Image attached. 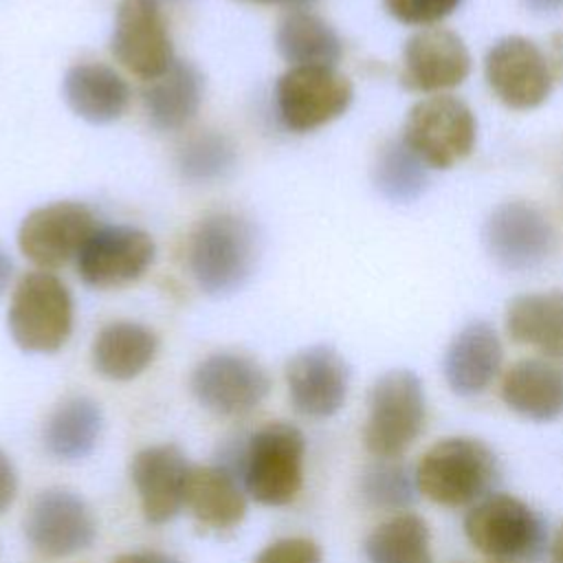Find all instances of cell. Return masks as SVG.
<instances>
[{
  "instance_id": "ab89813d",
  "label": "cell",
  "mask_w": 563,
  "mask_h": 563,
  "mask_svg": "<svg viewBox=\"0 0 563 563\" xmlns=\"http://www.w3.org/2000/svg\"><path fill=\"white\" fill-rule=\"evenodd\" d=\"M286 7L290 9H308L310 4H314L317 0H282Z\"/></svg>"
},
{
  "instance_id": "5bb4252c",
  "label": "cell",
  "mask_w": 563,
  "mask_h": 563,
  "mask_svg": "<svg viewBox=\"0 0 563 563\" xmlns=\"http://www.w3.org/2000/svg\"><path fill=\"white\" fill-rule=\"evenodd\" d=\"M482 240L497 266L519 273L539 266L550 255L554 229L534 205L510 200L490 211L482 229Z\"/></svg>"
},
{
  "instance_id": "44dd1931",
  "label": "cell",
  "mask_w": 563,
  "mask_h": 563,
  "mask_svg": "<svg viewBox=\"0 0 563 563\" xmlns=\"http://www.w3.org/2000/svg\"><path fill=\"white\" fill-rule=\"evenodd\" d=\"M141 97L152 128L161 132L183 130L202 106L205 77L191 62L174 59L163 75L145 81Z\"/></svg>"
},
{
  "instance_id": "f1b7e54d",
  "label": "cell",
  "mask_w": 563,
  "mask_h": 563,
  "mask_svg": "<svg viewBox=\"0 0 563 563\" xmlns=\"http://www.w3.org/2000/svg\"><path fill=\"white\" fill-rule=\"evenodd\" d=\"M427 165L407 147L402 139L387 141L374 163L372 176L376 189L391 202H411L429 185Z\"/></svg>"
},
{
  "instance_id": "5b68a950",
  "label": "cell",
  "mask_w": 563,
  "mask_h": 563,
  "mask_svg": "<svg viewBox=\"0 0 563 563\" xmlns=\"http://www.w3.org/2000/svg\"><path fill=\"white\" fill-rule=\"evenodd\" d=\"M303 433L290 422H268L244 444L240 479L264 506L290 504L303 484Z\"/></svg>"
},
{
  "instance_id": "2e32d148",
  "label": "cell",
  "mask_w": 563,
  "mask_h": 563,
  "mask_svg": "<svg viewBox=\"0 0 563 563\" xmlns=\"http://www.w3.org/2000/svg\"><path fill=\"white\" fill-rule=\"evenodd\" d=\"M471 53L464 40L442 26H427L413 33L402 48L400 84L413 92L451 90L466 81Z\"/></svg>"
},
{
  "instance_id": "52a82bcc",
  "label": "cell",
  "mask_w": 563,
  "mask_h": 563,
  "mask_svg": "<svg viewBox=\"0 0 563 563\" xmlns=\"http://www.w3.org/2000/svg\"><path fill=\"white\" fill-rule=\"evenodd\" d=\"M477 139L473 110L453 95L420 99L407 112L402 141L431 169H449L466 158Z\"/></svg>"
},
{
  "instance_id": "b9f144b4",
  "label": "cell",
  "mask_w": 563,
  "mask_h": 563,
  "mask_svg": "<svg viewBox=\"0 0 563 563\" xmlns=\"http://www.w3.org/2000/svg\"><path fill=\"white\" fill-rule=\"evenodd\" d=\"M167 2H178V0H167Z\"/></svg>"
},
{
  "instance_id": "8d00e7d4",
  "label": "cell",
  "mask_w": 563,
  "mask_h": 563,
  "mask_svg": "<svg viewBox=\"0 0 563 563\" xmlns=\"http://www.w3.org/2000/svg\"><path fill=\"white\" fill-rule=\"evenodd\" d=\"M11 275H13V262H11L9 253L0 246V297L7 290V286L11 282Z\"/></svg>"
},
{
  "instance_id": "e575fe53",
  "label": "cell",
  "mask_w": 563,
  "mask_h": 563,
  "mask_svg": "<svg viewBox=\"0 0 563 563\" xmlns=\"http://www.w3.org/2000/svg\"><path fill=\"white\" fill-rule=\"evenodd\" d=\"M545 59H548V66H550V73H552V79H563V31L561 33H554L550 37V48L545 53Z\"/></svg>"
},
{
  "instance_id": "74e56055",
  "label": "cell",
  "mask_w": 563,
  "mask_h": 563,
  "mask_svg": "<svg viewBox=\"0 0 563 563\" xmlns=\"http://www.w3.org/2000/svg\"><path fill=\"white\" fill-rule=\"evenodd\" d=\"M523 4L534 13H554L563 9V0H523Z\"/></svg>"
},
{
  "instance_id": "8fae6325",
  "label": "cell",
  "mask_w": 563,
  "mask_h": 563,
  "mask_svg": "<svg viewBox=\"0 0 563 563\" xmlns=\"http://www.w3.org/2000/svg\"><path fill=\"white\" fill-rule=\"evenodd\" d=\"M194 398L211 413L240 418L251 413L271 391L266 369L251 356L216 352L202 358L189 380Z\"/></svg>"
},
{
  "instance_id": "d4e9b609",
  "label": "cell",
  "mask_w": 563,
  "mask_h": 563,
  "mask_svg": "<svg viewBox=\"0 0 563 563\" xmlns=\"http://www.w3.org/2000/svg\"><path fill=\"white\" fill-rule=\"evenodd\" d=\"M275 48L290 68H336L343 42L334 26L308 9H290L275 29Z\"/></svg>"
},
{
  "instance_id": "9a60e30c",
  "label": "cell",
  "mask_w": 563,
  "mask_h": 563,
  "mask_svg": "<svg viewBox=\"0 0 563 563\" xmlns=\"http://www.w3.org/2000/svg\"><path fill=\"white\" fill-rule=\"evenodd\" d=\"M24 534L46 556H70L97 537L90 506L68 488H46L35 495L24 517Z\"/></svg>"
},
{
  "instance_id": "6da1fadb",
  "label": "cell",
  "mask_w": 563,
  "mask_h": 563,
  "mask_svg": "<svg viewBox=\"0 0 563 563\" xmlns=\"http://www.w3.org/2000/svg\"><path fill=\"white\" fill-rule=\"evenodd\" d=\"M260 235L235 213H211L198 220L187 242V266L205 295L224 297L240 290L255 273Z\"/></svg>"
},
{
  "instance_id": "30bf717a",
  "label": "cell",
  "mask_w": 563,
  "mask_h": 563,
  "mask_svg": "<svg viewBox=\"0 0 563 563\" xmlns=\"http://www.w3.org/2000/svg\"><path fill=\"white\" fill-rule=\"evenodd\" d=\"M154 257L156 244L147 231L130 224H103L86 240L75 266L86 286L108 290L141 279Z\"/></svg>"
},
{
  "instance_id": "4316f807",
  "label": "cell",
  "mask_w": 563,
  "mask_h": 563,
  "mask_svg": "<svg viewBox=\"0 0 563 563\" xmlns=\"http://www.w3.org/2000/svg\"><path fill=\"white\" fill-rule=\"evenodd\" d=\"M101 407L88 396H70L48 416L44 444L53 457L75 462L92 453L101 435Z\"/></svg>"
},
{
  "instance_id": "7402d4cb",
  "label": "cell",
  "mask_w": 563,
  "mask_h": 563,
  "mask_svg": "<svg viewBox=\"0 0 563 563\" xmlns=\"http://www.w3.org/2000/svg\"><path fill=\"white\" fill-rule=\"evenodd\" d=\"M501 398L528 420H554L563 416V367L548 358H521L504 374Z\"/></svg>"
},
{
  "instance_id": "cb8c5ba5",
  "label": "cell",
  "mask_w": 563,
  "mask_h": 563,
  "mask_svg": "<svg viewBox=\"0 0 563 563\" xmlns=\"http://www.w3.org/2000/svg\"><path fill=\"white\" fill-rule=\"evenodd\" d=\"M158 352V336L136 321L103 325L90 350L92 367L110 380H132L143 374Z\"/></svg>"
},
{
  "instance_id": "836d02e7",
  "label": "cell",
  "mask_w": 563,
  "mask_h": 563,
  "mask_svg": "<svg viewBox=\"0 0 563 563\" xmlns=\"http://www.w3.org/2000/svg\"><path fill=\"white\" fill-rule=\"evenodd\" d=\"M18 493V473L9 455L0 449V512H4Z\"/></svg>"
},
{
  "instance_id": "d590c367",
  "label": "cell",
  "mask_w": 563,
  "mask_h": 563,
  "mask_svg": "<svg viewBox=\"0 0 563 563\" xmlns=\"http://www.w3.org/2000/svg\"><path fill=\"white\" fill-rule=\"evenodd\" d=\"M112 563H178L169 554L156 552V550H141V552H128L114 559Z\"/></svg>"
},
{
  "instance_id": "83f0119b",
  "label": "cell",
  "mask_w": 563,
  "mask_h": 563,
  "mask_svg": "<svg viewBox=\"0 0 563 563\" xmlns=\"http://www.w3.org/2000/svg\"><path fill=\"white\" fill-rule=\"evenodd\" d=\"M367 563H433L429 526L420 515L398 512L365 539Z\"/></svg>"
},
{
  "instance_id": "ffe728a7",
  "label": "cell",
  "mask_w": 563,
  "mask_h": 563,
  "mask_svg": "<svg viewBox=\"0 0 563 563\" xmlns=\"http://www.w3.org/2000/svg\"><path fill=\"white\" fill-rule=\"evenodd\" d=\"M68 108L88 123H112L130 106L128 81L103 62L73 64L62 81Z\"/></svg>"
},
{
  "instance_id": "60d3db41",
  "label": "cell",
  "mask_w": 563,
  "mask_h": 563,
  "mask_svg": "<svg viewBox=\"0 0 563 563\" xmlns=\"http://www.w3.org/2000/svg\"><path fill=\"white\" fill-rule=\"evenodd\" d=\"M244 2H257V4H271V2H282V0H244Z\"/></svg>"
},
{
  "instance_id": "9c48e42d",
  "label": "cell",
  "mask_w": 563,
  "mask_h": 563,
  "mask_svg": "<svg viewBox=\"0 0 563 563\" xmlns=\"http://www.w3.org/2000/svg\"><path fill=\"white\" fill-rule=\"evenodd\" d=\"M110 53L143 81L156 79L174 64V44L161 0H121L117 4Z\"/></svg>"
},
{
  "instance_id": "603a6c76",
  "label": "cell",
  "mask_w": 563,
  "mask_h": 563,
  "mask_svg": "<svg viewBox=\"0 0 563 563\" xmlns=\"http://www.w3.org/2000/svg\"><path fill=\"white\" fill-rule=\"evenodd\" d=\"M185 508L211 530H229L246 515V490L242 479L222 464L191 466Z\"/></svg>"
},
{
  "instance_id": "1f68e13d",
  "label": "cell",
  "mask_w": 563,
  "mask_h": 563,
  "mask_svg": "<svg viewBox=\"0 0 563 563\" xmlns=\"http://www.w3.org/2000/svg\"><path fill=\"white\" fill-rule=\"evenodd\" d=\"M462 0H383L385 11L411 26H431L451 15Z\"/></svg>"
},
{
  "instance_id": "f35d334b",
  "label": "cell",
  "mask_w": 563,
  "mask_h": 563,
  "mask_svg": "<svg viewBox=\"0 0 563 563\" xmlns=\"http://www.w3.org/2000/svg\"><path fill=\"white\" fill-rule=\"evenodd\" d=\"M548 554H550V563H563V528L550 541Z\"/></svg>"
},
{
  "instance_id": "4dcf8cb0",
  "label": "cell",
  "mask_w": 563,
  "mask_h": 563,
  "mask_svg": "<svg viewBox=\"0 0 563 563\" xmlns=\"http://www.w3.org/2000/svg\"><path fill=\"white\" fill-rule=\"evenodd\" d=\"M418 493L413 468L398 457H376L361 475V495L378 510H407Z\"/></svg>"
},
{
  "instance_id": "7a4b0ae2",
  "label": "cell",
  "mask_w": 563,
  "mask_h": 563,
  "mask_svg": "<svg viewBox=\"0 0 563 563\" xmlns=\"http://www.w3.org/2000/svg\"><path fill=\"white\" fill-rule=\"evenodd\" d=\"M418 490L446 508L473 506L493 493L499 462L477 438H444L424 451L413 468Z\"/></svg>"
},
{
  "instance_id": "ba28073f",
  "label": "cell",
  "mask_w": 563,
  "mask_h": 563,
  "mask_svg": "<svg viewBox=\"0 0 563 563\" xmlns=\"http://www.w3.org/2000/svg\"><path fill=\"white\" fill-rule=\"evenodd\" d=\"M354 86L336 68H288L275 84V106L290 132H312L345 114L352 106Z\"/></svg>"
},
{
  "instance_id": "f546056e",
  "label": "cell",
  "mask_w": 563,
  "mask_h": 563,
  "mask_svg": "<svg viewBox=\"0 0 563 563\" xmlns=\"http://www.w3.org/2000/svg\"><path fill=\"white\" fill-rule=\"evenodd\" d=\"M235 145L220 132H198L178 150V172L194 185L222 180L235 167Z\"/></svg>"
},
{
  "instance_id": "4fadbf2b",
  "label": "cell",
  "mask_w": 563,
  "mask_h": 563,
  "mask_svg": "<svg viewBox=\"0 0 563 563\" xmlns=\"http://www.w3.org/2000/svg\"><path fill=\"white\" fill-rule=\"evenodd\" d=\"M484 77L490 92L512 110L539 108L554 84L545 53L521 35L499 37L488 48Z\"/></svg>"
},
{
  "instance_id": "8992f818",
  "label": "cell",
  "mask_w": 563,
  "mask_h": 563,
  "mask_svg": "<svg viewBox=\"0 0 563 563\" xmlns=\"http://www.w3.org/2000/svg\"><path fill=\"white\" fill-rule=\"evenodd\" d=\"M424 389L411 369H389L367 396L363 444L374 457H398L424 427Z\"/></svg>"
},
{
  "instance_id": "7c38bea8",
  "label": "cell",
  "mask_w": 563,
  "mask_h": 563,
  "mask_svg": "<svg viewBox=\"0 0 563 563\" xmlns=\"http://www.w3.org/2000/svg\"><path fill=\"white\" fill-rule=\"evenodd\" d=\"M95 229V213L84 202L57 200L24 216L18 246L40 271H55L77 260Z\"/></svg>"
},
{
  "instance_id": "d6986e66",
  "label": "cell",
  "mask_w": 563,
  "mask_h": 563,
  "mask_svg": "<svg viewBox=\"0 0 563 563\" xmlns=\"http://www.w3.org/2000/svg\"><path fill=\"white\" fill-rule=\"evenodd\" d=\"M501 361L504 347L495 328L486 321H471L451 339L442 369L457 396H477L493 383Z\"/></svg>"
},
{
  "instance_id": "e0dca14e",
  "label": "cell",
  "mask_w": 563,
  "mask_h": 563,
  "mask_svg": "<svg viewBox=\"0 0 563 563\" xmlns=\"http://www.w3.org/2000/svg\"><path fill=\"white\" fill-rule=\"evenodd\" d=\"M286 385L297 413L330 418L347 398L350 367L334 347L323 343L310 345L288 361Z\"/></svg>"
},
{
  "instance_id": "277c9868",
  "label": "cell",
  "mask_w": 563,
  "mask_h": 563,
  "mask_svg": "<svg viewBox=\"0 0 563 563\" xmlns=\"http://www.w3.org/2000/svg\"><path fill=\"white\" fill-rule=\"evenodd\" d=\"M466 539L488 559L499 563L537 561L548 550V526L526 501L490 493L464 515Z\"/></svg>"
},
{
  "instance_id": "ac0fdd59",
  "label": "cell",
  "mask_w": 563,
  "mask_h": 563,
  "mask_svg": "<svg viewBox=\"0 0 563 563\" xmlns=\"http://www.w3.org/2000/svg\"><path fill=\"white\" fill-rule=\"evenodd\" d=\"M191 466L176 444L145 446L132 457L130 475L150 523H167L185 508Z\"/></svg>"
},
{
  "instance_id": "3957f363",
  "label": "cell",
  "mask_w": 563,
  "mask_h": 563,
  "mask_svg": "<svg viewBox=\"0 0 563 563\" xmlns=\"http://www.w3.org/2000/svg\"><path fill=\"white\" fill-rule=\"evenodd\" d=\"M73 323V295L55 273L37 268L18 279L9 301L7 325L20 350L53 354L70 339Z\"/></svg>"
},
{
  "instance_id": "d6a6232c",
  "label": "cell",
  "mask_w": 563,
  "mask_h": 563,
  "mask_svg": "<svg viewBox=\"0 0 563 563\" xmlns=\"http://www.w3.org/2000/svg\"><path fill=\"white\" fill-rule=\"evenodd\" d=\"M253 563H321V550L312 539L286 537L268 543Z\"/></svg>"
},
{
  "instance_id": "484cf974",
  "label": "cell",
  "mask_w": 563,
  "mask_h": 563,
  "mask_svg": "<svg viewBox=\"0 0 563 563\" xmlns=\"http://www.w3.org/2000/svg\"><path fill=\"white\" fill-rule=\"evenodd\" d=\"M504 321L512 341L563 361V290L517 295Z\"/></svg>"
}]
</instances>
